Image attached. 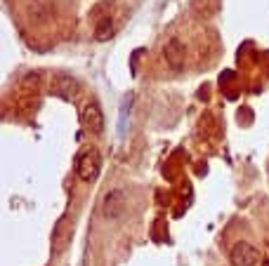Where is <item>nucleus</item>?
<instances>
[{
  "instance_id": "1",
  "label": "nucleus",
  "mask_w": 269,
  "mask_h": 266,
  "mask_svg": "<svg viewBox=\"0 0 269 266\" xmlns=\"http://www.w3.org/2000/svg\"><path fill=\"white\" fill-rule=\"evenodd\" d=\"M99 167H102V156L97 149H83L73 160V170H76V177L85 184H92L99 174Z\"/></svg>"
},
{
  "instance_id": "2",
  "label": "nucleus",
  "mask_w": 269,
  "mask_h": 266,
  "mask_svg": "<svg viewBox=\"0 0 269 266\" xmlns=\"http://www.w3.org/2000/svg\"><path fill=\"white\" fill-rule=\"evenodd\" d=\"M260 261V252L255 245H250L246 240H239L229 250V264L232 266H255Z\"/></svg>"
},
{
  "instance_id": "3",
  "label": "nucleus",
  "mask_w": 269,
  "mask_h": 266,
  "mask_svg": "<svg viewBox=\"0 0 269 266\" xmlns=\"http://www.w3.org/2000/svg\"><path fill=\"white\" fill-rule=\"evenodd\" d=\"M163 57H166V62L170 68L179 71V68H184L186 64V45L184 40H179V38H170L166 42V48H163Z\"/></svg>"
},
{
  "instance_id": "4",
  "label": "nucleus",
  "mask_w": 269,
  "mask_h": 266,
  "mask_svg": "<svg viewBox=\"0 0 269 266\" xmlns=\"http://www.w3.org/2000/svg\"><path fill=\"white\" fill-rule=\"evenodd\" d=\"M83 127L90 132V135H97V132H102L104 127V116H102V109H99V104L95 102H90L85 104V109H83Z\"/></svg>"
},
{
  "instance_id": "5",
  "label": "nucleus",
  "mask_w": 269,
  "mask_h": 266,
  "mask_svg": "<svg viewBox=\"0 0 269 266\" xmlns=\"http://www.w3.org/2000/svg\"><path fill=\"white\" fill-rule=\"evenodd\" d=\"M50 92L55 97H62V99H71L78 92V82L71 75H55L50 82Z\"/></svg>"
},
{
  "instance_id": "6",
  "label": "nucleus",
  "mask_w": 269,
  "mask_h": 266,
  "mask_svg": "<svg viewBox=\"0 0 269 266\" xmlns=\"http://www.w3.org/2000/svg\"><path fill=\"white\" fill-rule=\"evenodd\" d=\"M123 207H125V193L121 191V189H116V191H109V193H106V198H104V203H102L104 217H106V219L121 217Z\"/></svg>"
},
{
  "instance_id": "7",
  "label": "nucleus",
  "mask_w": 269,
  "mask_h": 266,
  "mask_svg": "<svg viewBox=\"0 0 269 266\" xmlns=\"http://www.w3.org/2000/svg\"><path fill=\"white\" fill-rule=\"evenodd\" d=\"M113 33H116V24H113L111 19H99L97 21V28H95L97 40H109Z\"/></svg>"
}]
</instances>
